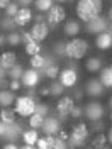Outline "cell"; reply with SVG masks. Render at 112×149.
I'll list each match as a JSON object with an SVG mask.
<instances>
[{
	"label": "cell",
	"instance_id": "obj_1",
	"mask_svg": "<svg viewBox=\"0 0 112 149\" xmlns=\"http://www.w3.org/2000/svg\"><path fill=\"white\" fill-rule=\"evenodd\" d=\"M104 10V2L102 0H78L75 5V12L78 20L88 22L93 17L100 15Z\"/></svg>",
	"mask_w": 112,
	"mask_h": 149
},
{
	"label": "cell",
	"instance_id": "obj_2",
	"mask_svg": "<svg viewBox=\"0 0 112 149\" xmlns=\"http://www.w3.org/2000/svg\"><path fill=\"white\" fill-rule=\"evenodd\" d=\"M88 51V42L80 37H70V41L65 42V58L70 59H83V56Z\"/></svg>",
	"mask_w": 112,
	"mask_h": 149
},
{
	"label": "cell",
	"instance_id": "obj_3",
	"mask_svg": "<svg viewBox=\"0 0 112 149\" xmlns=\"http://www.w3.org/2000/svg\"><path fill=\"white\" fill-rule=\"evenodd\" d=\"M15 113L24 117V119H29V115H32L34 110H36V98L31 97V95H22L15 98Z\"/></svg>",
	"mask_w": 112,
	"mask_h": 149
},
{
	"label": "cell",
	"instance_id": "obj_4",
	"mask_svg": "<svg viewBox=\"0 0 112 149\" xmlns=\"http://www.w3.org/2000/svg\"><path fill=\"white\" fill-rule=\"evenodd\" d=\"M88 134H90V129H88L87 124L80 122V124L73 125L71 134L68 136V142H70V146H71V148H80V146H83L85 141L88 139Z\"/></svg>",
	"mask_w": 112,
	"mask_h": 149
},
{
	"label": "cell",
	"instance_id": "obj_5",
	"mask_svg": "<svg viewBox=\"0 0 112 149\" xmlns=\"http://www.w3.org/2000/svg\"><path fill=\"white\" fill-rule=\"evenodd\" d=\"M66 19V10H65V7H61V3H53V7L48 10V17H46V20H48V26H49V29L53 27V29H56L63 20Z\"/></svg>",
	"mask_w": 112,
	"mask_h": 149
},
{
	"label": "cell",
	"instance_id": "obj_6",
	"mask_svg": "<svg viewBox=\"0 0 112 149\" xmlns=\"http://www.w3.org/2000/svg\"><path fill=\"white\" fill-rule=\"evenodd\" d=\"M107 27H109V19L102 17V15H97L92 20L85 22V31L88 34H95V36L104 32V31H107Z\"/></svg>",
	"mask_w": 112,
	"mask_h": 149
},
{
	"label": "cell",
	"instance_id": "obj_7",
	"mask_svg": "<svg viewBox=\"0 0 112 149\" xmlns=\"http://www.w3.org/2000/svg\"><path fill=\"white\" fill-rule=\"evenodd\" d=\"M75 107V98L73 97H61L56 102V112H58V119L60 120H66V115H70V112Z\"/></svg>",
	"mask_w": 112,
	"mask_h": 149
},
{
	"label": "cell",
	"instance_id": "obj_8",
	"mask_svg": "<svg viewBox=\"0 0 112 149\" xmlns=\"http://www.w3.org/2000/svg\"><path fill=\"white\" fill-rule=\"evenodd\" d=\"M83 113L85 117L88 119L90 122L93 120H100L104 117V107L100 102H88L83 107Z\"/></svg>",
	"mask_w": 112,
	"mask_h": 149
},
{
	"label": "cell",
	"instance_id": "obj_9",
	"mask_svg": "<svg viewBox=\"0 0 112 149\" xmlns=\"http://www.w3.org/2000/svg\"><path fill=\"white\" fill-rule=\"evenodd\" d=\"M58 78H60V83L63 85L65 88H73L76 81H78V73H76V70L75 68H65V70H61L60 74H58Z\"/></svg>",
	"mask_w": 112,
	"mask_h": 149
},
{
	"label": "cell",
	"instance_id": "obj_10",
	"mask_svg": "<svg viewBox=\"0 0 112 149\" xmlns=\"http://www.w3.org/2000/svg\"><path fill=\"white\" fill-rule=\"evenodd\" d=\"M31 34L39 42H43L44 39H48V36H49V26H48V22H44V20L34 22L32 27H31Z\"/></svg>",
	"mask_w": 112,
	"mask_h": 149
},
{
	"label": "cell",
	"instance_id": "obj_11",
	"mask_svg": "<svg viewBox=\"0 0 112 149\" xmlns=\"http://www.w3.org/2000/svg\"><path fill=\"white\" fill-rule=\"evenodd\" d=\"M41 129L44 134H58V130L61 129V120L55 115H46Z\"/></svg>",
	"mask_w": 112,
	"mask_h": 149
},
{
	"label": "cell",
	"instance_id": "obj_12",
	"mask_svg": "<svg viewBox=\"0 0 112 149\" xmlns=\"http://www.w3.org/2000/svg\"><path fill=\"white\" fill-rule=\"evenodd\" d=\"M39 78H41V74H39V71H37L36 68L24 70V74L20 78V83L24 85V86H27V88H32V86H36L39 83Z\"/></svg>",
	"mask_w": 112,
	"mask_h": 149
},
{
	"label": "cell",
	"instance_id": "obj_13",
	"mask_svg": "<svg viewBox=\"0 0 112 149\" xmlns=\"http://www.w3.org/2000/svg\"><path fill=\"white\" fill-rule=\"evenodd\" d=\"M32 19L34 17H32V12H31L29 7H19L17 14L14 15V20H15V24L19 27H26Z\"/></svg>",
	"mask_w": 112,
	"mask_h": 149
},
{
	"label": "cell",
	"instance_id": "obj_14",
	"mask_svg": "<svg viewBox=\"0 0 112 149\" xmlns=\"http://www.w3.org/2000/svg\"><path fill=\"white\" fill-rule=\"evenodd\" d=\"M95 47L100 49V51H107L112 47V36L109 31H104L100 34H97L95 37Z\"/></svg>",
	"mask_w": 112,
	"mask_h": 149
},
{
	"label": "cell",
	"instance_id": "obj_15",
	"mask_svg": "<svg viewBox=\"0 0 112 149\" xmlns=\"http://www.w3.org/2000/svg\"><path fill=\"white\" fill-rule=\"evenodd\" d=\"M104 90H105V86L100 83V80H90L85 85V93L88 97H100V95H104Z\"/></svg>",
	"mask_w": 112,
	"mask_h": 149
},
{
	"label": "cell",
	"instance_id": "obj_16",
	"mask_svg": "<svg viewBox=\"0 0 112 149\" xmlns=\"http://www.w3.org/2000/svg\"><path fill=\"white\" fill-rule=\"evenodd\" d=\"M15 61H17V54L14 51H4L0 54V66L5 68V70H10L12 66H15L17 65Z\"/></svg>",
	"mask_w": 112,
	"mask_h": 149
},
{
	"label": "cell",
	"instance_id": "obj_17",
	"mask_svg": "<svg viewBox=\"0 0 112 149\" xmlns=\"http://www.w3.org/2000/svg\"><path fill=\"white\" fill-rule=\"evenodd\" d=\"M80 31H82V26H80V22H78V20L70 19V20H66V22H65V27H63L65 36H68V37H76L78 34H80Z\"/></svg>",
	"mask_w": 112,
	"mask_h": 149
},
{
	"label": "cell",
	"instance_id": "obj_18",
	"mask_svg": "<svg viewBox=\"0 0 112 149\" xmlns=\"http://www.w3.org/2000/svg\"><path fill=\"white\" fill-rule=\"evenodd\" d=\"M19 136H22V127H20V124L17 122H12L7 125V132H5V141H15Z\"/></svg>",
	"mask_w": 112,
	"mask_h": 149
},
{
	"label": "cell",
	"instance_id": "obj_19",
	"mask_svg": "<svg viewBox=\"0 0 112 149\" xmlns=\"http://www.w3.org/2000/svg\"><path fill=\"white\" fill-rule=\"evenodd\" d=\"M29 58H31V59H29L31 68H36V70H43L48 63H51V59L46 58V56H43L41 53H37V54H34V56H29Z\"/></svg>",
	"mask_w": 112,
	"mask_h": 149
},
{
	"label": "cell",
	"instance_id": "obj_20",
	"mask_svg": "<svg viewBox=\"0 0 112 149\" xmlns=\"http://www.w3.org/2000/svg\"><path fill=\"white\" fill-rule=\"evenodd\" d=\"M99 80L105 88H112V66H105V68L100 70Z\"/></svg>",
	"mask_w": 112,
	"mask_h": 149
},
{
	"label": "cell",
	"instance_id": "obj_21",
	"mask_svg": "<svg viewBox=\"0 0 112 149\" xmlns=\"http://www.w3.org/2000/svg\"><path fill=\"white\" fill-rule=\"evenodd\" d=\"M15 103V95L12 90H2L0 92V107H10Z\"/></svg>",
	"mask_w": 112,
	"mask_h": 149
},
{
	"label": "cell",
	"instance_id": "obj_22",
	"mask_svg": "<svg viewBox=\"0 0 112 149\" xmlns=\"http://www.w3.org/2000/svg\"><path fill=\"white\" fill-rule=\"evenodd\" d=\"M85 70L88 73H97L102 70V59L100 58H88L85 61Z\"/></svg>",
	"mask_w": 112,
	"mask_h": 149
},
{
	"label": "cell",
	"instance_id": "obj_23",
	"mask_svg": "<svg viewBox=\"0 0 112 149\" xmlns=\"http://www.w3.org/2000/svg\"><path fill=\"white\" fill-rule=\"evenodd\" d=\"M0 120L5 122V124L15 122V110H12L10 107H2V110H0Z\"/></svg>",
	"mask_w": 112,
	"mask_h": 149
},
{
	"label": "cell",
	"instance_id": "obj_24",
	"mask_svg": "<svg viewBox=\"0 0 112 149\" xmlns=\"http://www.w3.org/2000/svg\"><path fill=\"white\" fill-rule=\"evenodd\" d=\"M37 137H39V134H37L36 129H27V130H22V139H24V142L26 144H34L36 146V141Z\"/></svg>",
	"mask_w": 112,
	"mask_h": 149
},
{
	"label": "cell",
	"instance_id": "obj_25",
	"mask_svg": "<svg viewBox=\"0 0 112 149\" xmlns=\"http://www.w3.org/2000/svg\"><path fill=\"white\" fill-rule=\"evenodd\" d=\"M24 51H26V54L29 56H34L37 54V53H41V44H39V41H29V42H26L24 44Z\"/></svg>",
	"mask_w": 112,
	"mask_h": 149
},
{
	"label": "cell",
	"instance_id": "obj_26",
	"mask_svg": "<svg viewBox=\"0 0 112 149\" xmlns=\"http://www.w3.org/2000/svg\"><path fill=\"white\" fill-rule=\"evenodd\" d=\"M43 71H44V76H46V78L56 80V76L60 74V68H58V65H55V63H48V65L43 68Z\"/></svg>",
	"mask_w": 112,
	"mask_h": 149
},
{
	"label": "cell",
	"instance_id": "obj_27",
	"mask_svg": "<svg viewBox=\"0 0 112 149\" xmlns=\"http://www.w3.org/2000/svg\"><path fill=\"white\" fill-rule=\"evenodd\" d=\"M43 122H44V115H39L36 112L32 115H29V127H32V129H41Z\"/></svg>",
	"mask_w": 112,
	"mask_h": 149
},
{
	"label": "cell",
	"instance_id": "obj_28",
	"mask_svg": "<svg viewBox=\"0 0 112 149\" xmlns=\"http://www.w3.org/2000/svg\"><path fill=\"white\" fill-rule=\"evenodd\" d=\"M22 74H24V68L20 65H15V66H12L10 70H7V76L10 80H20Z\"/></svg>",
	"mask_w": 112,
	"mask_h": 149
},
{
	"label": "cell",
	"instance_id": "obj_29",
	"mask_svg": "<svg viewBox=\"0 0 112 149\" xmlns=\"http://www.w3.org/2000/svg\"><path fill=\"white\" fill-rule=\"evenodd\" d=\"M53 3H55V0H34V7L39 12H48L53 7Z\"/></svg>",
	"mask_w": 112,
	"mask_h": 149
},
{
	"label": "cell",
	"instance_id": "obj_30",
	"mask_svg": "<svg viewBox=\"0 0 112 149\" xmlns=\"http://www.w3.org/2000/svg\"><path fill=\"white\" fill-rule=\"evenodd\" d=\"M7 42H9L10 46H17L22 42V34L20 32H15V31H10L9 34H7Z\"/></svg>",
	"mask_w": 112,
	"mask_h": 149
},
{
	"label": "cell",
	"instance_id": "obj_31",
	"mask_svg": "<svg viewBox=\"0 0 112 149\" xmlns=\"http://www.w3.org/2000/svg\"><path fill=\"white\" fill-rule=\"evenodd\" d=\"M49 90H51V97H55V98H56V97H61L66 88L60 83V81H55L53 85H49Z\"/></svg>",
	"mask_w": 112,
	"mask_h": 149
},
{
	"label": "cell",
	"instance_id": "obj_32",
	"mask_svg": "<svg viewBox=\"0 0 112 149\" xmlns=\"http://www.w3.org/2000/svg\"><path fill=\"white\" fill-rule=\"evenodd\" d=\"M105 142H107V136L105 134H99L92 139V148H105Z\"/></svg>",
	"mask_w": 112,
	"mask_h": 149
},
{
	"label": "cell",
	"instance_id": "obj_33",
	"mask_svg": "<svg viewBox=\"0 0 112 149\" xmlns=\"http://www.w3.org/2000/svg\"><path fill=\"white\" fill-rule=\"evenodd\" d=\"M15 20H14V17H9V15H5V19L2 20V27L7 29V31H15Z\"/></svg>",
	"mask_w": 112,
	"mask_h": 149
},
{
	"label": "cell",
	"instance_id": "obj_34",
	"mask_svg": "<svg viewBox=\"0 0 112 149\" xmlns=\"http://www.w3.org/2000/svg\"><path fill=\"white\" fill-rule=\"evenodd\" d=\"M19 7H20V5H19L17 2H10L9 5L5 7V15H9V17H14V15L17 14Z\"/></svg>",
	"mask_w": 112,
	"mask_h": 149
},
{
	"label": "cell",
	"instance_id": "obj_35",
	"mask_svg": "<svg viewBox=\"0 0 112 149\" xmlns=\"http://www.w3.org/2000/svg\"><path fill=\"white\" fill-rule=\"evenodd\" d=\"M36 113H39V115H44L46 117L48 115V112H49V107H48L46 103H39V102H36Z\"/></svg>",
	"mask_w": 112,
	"mask_h": 149
},
{
	"label": "cell",
	"instance_id": "obj_36",
	"mask_svg": "<svg viewBox=\"0 0 112 149\" xmlns=\"http://www.w3.org/2000/svg\"><path fill=\"white\" fill-rule=\"evenodd\" d=\"M66 148H68L66 141L60 139L58 136H55V144H53V149H66Z\"/></svg>",
	"mask_w": 112,
	"mask_h": 149
},
{
	"label": "cell",
	"instance_id": "obj_37",
	"mask_svg": "<svg viewBox=\"0 0 112 149\" xmlns=\"http://www.w3.org/2000/svg\"><path fill=\"white\" fill-rule=\"evenodd\" d=\"M55 53L58 56H61V58H65V42L58 41V42L55 44Z\"/></svg>",
	"mask_w": 112,
	"mask_h": 149
},
{
	"label": "cell",
	"instance_id": "obj_38",
	"mask_svg": "<svg viewBox=\"0 0 112 149\" xmlns=\"http://www.w3.org/2000/svg\"><path fill=\"white\" fill-rule=\"evenodd\" d=\"M36 148H37V149H49V144H48V137H37V141H36Z\"/></svg>",
	"mask_w": 112,
	"mask_h": 149
},
{
	"label": "cell",
	"instance_id": "obj_39",
	"mask_svg": "<svg viewBox=\"0 0 112 149\" xmlns=\"http://www.w3.org/2000/svg\"><path fill=\"white\" fill-rule=\"evenodd\" d=\"M20 80H10L9 83V90H12V92H17V90H20Z\"/></svg>",
	"mask_w": 112,
	"mask_h": 149
},
{
	"label": "cell",
	"instance_id": "obj_40",
	"mask_svg": "<svg viewBox=\"0 0 112 149\" xmlns=\"http://www.w3.org/2000/svg\"><path fill=\"white\" fill-rule=\"evenodd\" d=\"M82 113H83V109H82V107H73V110L70 112V115H71L73 119H80Z\"/></svg>",
	"mask_w": 112,
	"mask_h": 149
},
{
	"label": "cell",
	"instance_id": "obj_41",
	"mask_svg": "<svg viewBox=\"0 0 112 149\" xmlns=\"http://www.w3.org/2000/svg\"><path fill=\"white\" fill-rule=\"evenodd\" d=\"M20 34H22V42H24V44L29 42V41H34V37H32V34H31V31H22Z\"/></svg>",
	"mask_w": 112,
	"mask_h": 149
},
{
	"label": "cell",
	"instance_id": "obj_42",
	"mask_svg": "<svg viewBox=\"0 0 112 149\" xmlns=\"http://www.w3.org/2000/svg\"><path fill=\"white\" fill-rule=\"evenodd\" d=\"M37 93H39V97H51V90H49V86H41V88L37 90Z\"/></svg>",
	"mask_w": 112,
	"mask_h": 149
},
{
	"label": "cell",
	"instance_id": "obj_43",
	"mask_svg": "<svg viewBox=\"0 0 112 149\" xmlns=\"http://www.w3.org/2000/svg\"><path fill=\"white\" fill-rule=\"evenodd\" d=\"M7 125H9V124H5V122L0 120V139H4V137H5V132H7Z\"/></svg>",
	"mask_w": 112,
	"mask_h": 149
},
{
	"label": "cell",
	"instance_id": "obj_44",
	"mask_svg": "<svg viewBox=\"0 0 112 149\" xmlns=\"http://www.w3.org/2000/svg\"><path fill=\"white\" fill-rule=\"evenodd\" d=\"M95 132H100V130L104 129V124H102V120H93V127H92Z\"/></svg>",
	"mask_w": 112,
	"mask_h": 149
},
{
	"label": "cell",
	"instance_id": "obj_45",
	"mask_svg": "<svg viewBox=\"0 0 112 149\" xmlns=\"http://www.w3.org/2000/svg\"><path fill=\"white\" fill-rule=\"evenodd\" d=\"M56 136H58V137H60V139L66 141V139H68V136H70V134H68V132H66V130L60 129V130H58V134H56Z\"/></svg>",
	"mask_w": 112,
	"mask_h": 149
},
{
	"label": "cell",
	"instance_id": "obj_46",
	"mask_svg": "<svg viewBox=\"0 0 112 149\" xmlns=\"http://www.w3.org/2000/svg\"><path fill=\"white\" fill-rule=\"evenodd\" d=\"M15 2H17L19 5H20V7H29L32 0H15Z\"/></svg>",
	"mask_w": 112,
	"mask_h": 149
},
{
	"label": "cell",
	"instance_id": "obj_47",
	"mask_svg": "<svg viewBox=\"0 0 112 149\" xmlns=\"http://www.w3.org/2000/svg\"><path fill=\"white\" fill-rule=\"evenodd\" d=\"M17 148H19V146H17V144H14L12 141L7 142V144H4V149H17Z\"/></svg>",
	"mask_w": 112,
	"mask_h": 149
},
{
	"label": "cell",
	"instance_id": "obj_48",
	"mask_svg": "<svg viewBox=\"0 0 112 149\" xmlns=\"http://www.w3.org/2000/svg\"><path fill=\"white\" fill-rule=\"evenodd\" d=\"M10 2H12V0H0V9H4V10H5V7L9 5Z\"/></svg>",
	"mask_w": 112,
	"mask_h": 149
},
{
	"label": "cell",
	"instance_id": "obj_49",
	"mask_svg": "<svg viewBox=\"0 0 112 149\" xmlns=\"http://www.w3.org/2000/svg\"><path fill=\"white\" fill-rule=\"evenodd\" d=\"M5 76H7V70L0 66V80H2V78H5Z\"/></svg>",
	"mask_w": 112,
	"mask_h": 149
},
{
	"label": "cell",
	"instance_id": "obj_50",
	"mask_svg": "<svg viewBox=\"0 0 112 149\" xmlns=\"http://www.w3.org/2000/svg\"><path fill=\"white\" fill-rule=\"evenodd\" d=\"M9 83H10V81H7L5 78H2V80H0V86H7V88H9Z\"/></svg>",
	"mask_w": 112,
	"mask_h": 149
},
{
	"label": "cell",
	"instance_id": "obj_51",
	"mask_svg": "<svg viewBox=\"0 0 112 149\" xmlns=\"http://www.w3.org/2000/svg\"><path fill=\"white\" fill-rule=\"evenodd\" d=\"M107 141H109V142L112 144V127L109 129V134H107Z\"/></svg>",
	"mask_w": 112,
	"mask_h": 149
},
{
	"label": "cell",
	"instance_id": "obj_52",
	"mask_svg": "<svg viewBox=\"0 0 112 149\" xmlns=\"http://www.w3.org/2000/svg\"><path fill=\"white\" fill-rule=\"evenodd\" d=\"M34 20H36V22H39V20H44V17H43L41 14H37L36 17H34Z\"/></svg>",
	"mask_w": 112,
	"mask_h": 149
},
{
	"label": "cell",
	"instance_id": "obj_53",
	"mask_svg": "<svg viewBox=\"0 0 112 149\" xmlns=\"http://www.w3.org/2000/svg\"><path fill=\"white\" fill-rule=\"evenodd\" d=\"M107 19H109V20L112 22V7L109 9V12H107Z\"/></svg>",
	"mask_w": 112,
	"mask_h": 149
},
{
	"label": "cell",
	"instance_id": "obj_54",
	"mask_svg": "<svg viewBox=\"0 0 112 149\" xmlns=\"http://www.w3.org/2000/svg\"><path fill=\"white\" fill-rule=\"evenodd\" d=\"M4 42H5V37L0 34V49H2V46H4Z\"/></svg>",
	"mask_w": 112,
	"mask_h": 149
},
{
	"label": "cell",
	"instance_id": "obj_55",
	"mask_svg": "<svg viewBox=\"0 0 112 149\" xmlns=\"http://www.w3.org/2000/svg\"><path fill=\"white\" fill-rule=\"evenodd\" d=\"M66 2H70V0H56V3H66Z\"/></svg>",
	"mask_w": 112,
	"mask_h": 149
},
{
	"label": "cell",
	"instance_id": "obj_56",
	"mask_svg": "<svg viewBox=\"0 0 112 149\" xmlns=\"http://www.w3.org/2000/svg\"><path fill=\"white\" fill-rule=\"evenodd\" d=\"M107 103H109V107L112 109V97H109V100H107Z\"/></svg>",
	"mask_w": 112,
	"mask_h": 149
},
{
	"label": "cell",
	"instance_id": "obj_57",
	"mask_svg": "<svg viewBox=\"0 0 112 149\" xmlns=\"http://www.w3.org/2000/svg\"><path fill=\"white\" fill-rule=\"evenodd\" d=\"M107 31L111 32V36H112V22H111V24H109V27H107Z\"/></svg>",
	"mask_w": 112,
	"mask_h": 149
},
{
	"label": "cell",
	"instance_id": "obj_58",
	"mask_svg": "<svg viewBox=\"0 0 112 149\" xmlns=\"http://www.w3.org/2000/svg\"><path fill=\"white\" fill-rule=\"evenodd\" d=\"M111 122H112V112H111Z\"/></svg>",
	"mask_w": 112,
	"mask_h": 149
}]
</instances>
